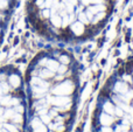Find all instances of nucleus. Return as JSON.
Returning <instances> with one entry per match:
<instances>
[{
	"mask_svg": "<svg viewBox=\"0 0 133 132\" xmlns=\"http://www.w3.org/2000/svg\"><path fill=\"white\" fill-rule=\"evenodd\" d=\"M57 58L60 61V63H63V64L70 65V63H71V57L69 55H66V54H60V56Z\"/></svg>",
	"mask_w": 133,
	"mask_h": 132,
	"instance_id": "nucleus-9",
	"label": "nucleus"
},
{
	"mask_svg": "<svg viewBox=\"0 0 133 132\" xmlns=\"http://www.w3.org/2000/svg\"><path fill=\"white\" fill-rule=\"evenodd\" d=\"M85 14H87L88 19H89V20H90V21H91V20H92V19H94V15H95V14H92V13H91V12H90V11H89V9H85Z\"/></svg>",
	"mask_w": 133,
	"mask_h": 132,
	"instance_id": "nucleus-14",
	"label": "nucleus"
},
{
	"mask_svg": "<svg viewBox=\"0 0 133 132\" xmlns=\"http://www.w3.org/2000/svg\"><path fill=\"white\" fill-rule=\"evenodd\" d=\"M87 9H89L92 14H97L99 12H105V9H108V7L103 4H96V5H92V6H89Z\"/></svg>",
	"mask_w": 133,
	"mask_h": 132,
	"instance_id": "nucleus-5",
	"label": "nucleus"
},
{
	"mask_svg": "<svg viewBox=\"0 0 133 132\" xmlns=\"http://www.w3.org/2000/svg\"><path fill=\"white\" fill-rule=\"evenodd\" d=\"M123 81L126 82L129 84H132L133 83V78H132V75L131 74H123Z\"/></svg>",
	"mask_w": 133,
	"mask_h": 132,
	"instance_id": "nucleus-11",
	"label": "nucleus"
},
{
	"mask_svg": "<svg viewBox=\"0 0 133 132\" xmlns=\"http://www.w3.org/2000/svg\"><path fill=\"white\" fill-rule=\"evenodd\" d=\"M132 85H133V83H132Z\"/></svg>",
	"mask_w": 133,
	"mask_h": 132,
	"instance_id": "nucleus-16",
	"label": "nucleus"
},
{
	"mask_svg": "<svg viewBox=\"0 0 133 132\" xmlns=\"http://www.w3.org/2000/svg\"><path fill=\"white\" fill-rule=\"evenodd\" d=\"M99 132H113L111 126H102V129H99Z\"/></svg>",
	"mask_w": 133,
	"mask_h": 132,
	"instance_id": "nucleus-13",
	"label": "nucleus"
},
{
	"mask_svg": "<svg viewBox=\"0 0 133 132\" xmlns=\"http://www.w3.org/2000/svg\"><path fill=\"white\" fill-rule=\"evenodd\" d=\"M129 90H130V84L126 83V82H124V81L115 82V84H113L112 91L116 94H118V95H124V94L127 93Z\"/></svg>",
	"mask_w": 133,
	"mask_h": 132,
	"instance_id": "nucleus-4",
	"label": "nucleus"
},
{
	"mask_svg": "<svg viewBox=\"0 0 133 132\" xmlns=\"http://www.w3.org/2000/svg\"><path fill=\"white\" fill-rule=\"evenodd\" d=\"M119 98L124 103H127V104H130V102L133 100V90L130 89V90L127 91V93H125L124 95H119Z\"/></svg>",
	"mask_w": 133,
	"mask_h": 132,
	"instance_id": "nucleus-8",
	"label": "nucleus"
},
{
	"mask_svg": "<svg viewBox=\"0 0 133 132\" xmlns=\"http://www.w3.org/2000/svg\"><path fill=\"white\" fill-rule=\"evenodd\" d=\"M115 115L117 117H123L124 116V111H123L122 109H120L119 107H116V109H115Z\"/></svg>",
	"mask_w": 133,
	"mask_h": 132,
	"instance_id": "nucleus-12",
	"label": "nucleus"
},
{
	"mask_svg": "<svg viewBox=\"0 0 133 132\" xmlns=\"http://www.w3.org/2000/svg\"><path fill=\"white\" fill-rule=\"evenodd\" d=\"M115 109H116V107H115V104H113V102H110V101H108V100H106V102H104V104H103L104 112L113 116V115H115Z\"/></svg>",
	"mask_w": 133,
	"mask_h": 132,
	"instance_id": "nucleus-6",
	"label": "nucleus"
},
{
	"mask_svg": "<svg viewBox=\"0 0 133 132\" xmlns=\"http://www.w3.org/2000/svg\"><path fill=\"white\" fill-rule=\"evenodd\" d=\"M105 16H106V13H105V12H99V13L95 14V15H94V19H92L91 21H92V23H94V25H98V23L103 22L104 19H105Z\"/></svg>",
	"mask_w": 133,
	"mask_h": 132,
	"instance_id": "nucleus-7",
	"label": "nucleus"
},
{
	"mask_svg": "<svg viewBox=\"0 0 133 132\" xmlns=\"http://www.w3.org/2000/svg\"><path fill=\"white\" fill-rule=\"evenodd\" d=\"M81 1H82V5H84V6H89L90 4L94 2V0H81Z\"/></svg>",
	"mask_w": 133,
	"mask_h": 132,
	"instance_id": "nucleus-15",
	"label": "nucleus"
},
{
	"mask_svg": "<svg viewBox=\"0 0 133 132\" xmlns=\"http://www.w3.org/2000/svg\"><path fill=\"white\" fill-rule=\"evenodd\" d=\"M117 122V119L112 116V115H109L106 112H101L98 115V123L102 126H111L112 124H115Z\"/></svg>",
	"mask_w": 133,
	"mask_h": 132,
	"instance_id": "nucleus-3",
	"label": "nucleus"
},
{
	"mask_svg": "<svg viewBox=\"0 0 133 132\" xmlns=\"http://www.w3.org/2000/svg\"><path fill=\"white\" fill-rule=\"evenodd\" d=\"M69 29H70V32L72 33L74 36H82V35H84L85 33V26L83 25L81 21L76 20L75 22H72L70 26H69Z\"/></svg>",
	"mask_w": 133,
	"mask_h": 132,
	"instance_id": "nucleus-2",
	"label": "nucleus"
},
{
	"mask_svg": "<svg viewBox=\"0 0 133 132\" xmlns=\"http://www.w3.org/2000/svg\"><path fill=\"white\" fill-rule=\"evenodd\" d=\"M0 132H27L22 78L13 68L0 69Z\"/></svg>",
	"mask_w": 133,
	"mask_h": 132,
	"instance_id": "nucleus-1",
	"label": "nucleus"
},
{
	"mask_svg": "<svg viewBox=\"0 0 133 132\" xmlns=\"http://www.w3.org/2000/svg\"><path fill=\"white\" fill-rule=\"evenodd\" d=\"M77 19H78V21H81V22L83 23V25H89L90 23V20L88 19L85 12H81V13H78L77 14Z\"/></svg>",
	"mask_w": 133,
	"mask_h": 132,
	"instance_id": "nucleus-10",
	"label": "nucleus"
}]
</instances>
